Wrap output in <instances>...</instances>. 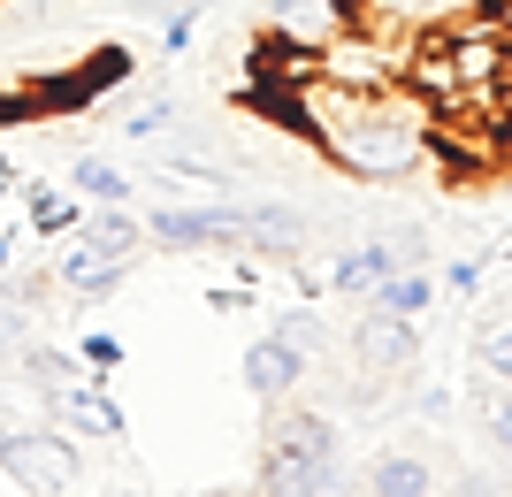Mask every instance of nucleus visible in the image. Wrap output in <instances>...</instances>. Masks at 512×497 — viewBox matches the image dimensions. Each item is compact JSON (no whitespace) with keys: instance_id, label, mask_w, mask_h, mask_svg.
<instances>
[{"instance_id":"f257e3e1","label":"nucleus","mask_w":512,"mask_h":497,"mask_svg":"<svg viewBox=\"0 0 512 497\" xmlns=\"http://www.w3.org/2000/svg\"><path fill=\"white\" fill-rule=\"evenodd\" d=\"M291 115L299 130L314 138L344 176L360 184H398L428 161L436 146V108H428L413 85H390V92H344V85H291Z\"/></svg>"},{"instance_id":"f03ea898","label":"nucleus","mask_w":512,"mask_h":497,"mask_svg":"<svg viewBox=\"0 0 512 497\" xmlns=\"http://www.w3.org/2000/svg\"><path fill=\"white\" fill-rule=\"evenodd\" d=\"M260 490L276 497H329L337 490V421L329 413H291L283 398L268 413V436H260Z\"/></svg>"},{"instance_id":"7ed1b4c3","label":"nucleus","mask_w":512,"mask_h":497,"mask_svg":"<svg viewBox=\"0 0 512 497\" xmlns=\"http://www.w3.org/2000/svg\"><path fill=\"white\" fill-rule=\"evenodd\" d=\"M0 475L16 482V490H31V497H69L85 482V459H77V444L46 421V429H8L0 436Z\"/></svg>"},{"instance_id":"20e7f679","label":"nucleus","mask_w":512,"mask_h":497,"mask_svg":"<svg viewBox=\"0 0 512 497\" xmlns=\"http://www.w3.org/2000/svg\"><path fill=\"white\" fill-rule=\"evenodd\" d=\"M314 375V360H306L283 329H260L253 345H245V360H237V383L253 390L260 406H283V398H299V383Z\"/></svg>"},{"instance_id":"39448f33","label":"nucleus","mask_w":512,"mask_h":497,"mask_svg":"<svg viewBox=\"0 0 512 497\" xmlns=\"http://www.w3.org/2000/svg\"><path fill=\"white\" fill-rule=\"evenodd\" d=\"M237 207L245 199H207V207H153L146 215V238L153 245H176V253H207V245H237Z\"/></svg>"},{"instance_id":"423d86ee","label":"nucleus","mask_w":512,"mask_h":497,"mask_svg":"<svg viewBox=\"0 0 512 497\" xmlns=\"http://www.w3.org/2000/svg\"><path fill=\"white\" fill-rule=\"evenodd\" d=\"M46 413H54L62 429H77V436H100V444H115V436L130 429V421H123V398L107 390V375H77V383L46 390Z\"/></svg>"},{"instance_id":"0eeeda50","label":"nucleus","mask_w":512,"mask_h":497,"mask_svg":"<svg viewBox=\"0 0 512 497\" xmlns=\"http://www.w3.org/2000/svg\"><path fill=\"white\" fill-rule=\"evenodd\" d=\"M352 360H360L367 375H406L413 360H421V322H398L383 306H367L360 329H352Z\"/></svg>"},{"instance_id":"6e6552de","label":"nucleus","mask_w":512,"mask_h":497,"mask_svg":"<svg viewBox=\"0 0 512 497\" xmlns=\"http://www.w3.org/2000/svg\"><path fill=\"white\" fill-rule=\"evenodd\" d=\"M46 268H54V283H62V291H77V299H107V291L130 276V260H115L107 245H92L85 230L54 238V260H46Z\"/></svg>"},{"instance_id":"1a4fd4ad","label":"nucleus","mask_w":512,"mask_h":497,"mask_svg":"<svg viewBox=\"0 0 512 497\" xmlns=\"http://www.w3.org/2000/svg\"><path fill=\"white\" fill-rule=\"evenodd\" d=\"M352 23V0H268V39L299 46V54H321Z\"/></svg>"},{"instance_id":"9d476101","label":"nucleus","mask_w":512,"mask_h":497,"mask_svg":"<svg viewBox=\"0 0 512 497\" xmlns=\"http://www.w3.org/2000/svg\"><path fill=\"white\" fill-rule=\"evenodd\" d=\"M306 238H314V222H306L299 207H283V199L237 207V245H253V253H268V260H306Z\"/></svg>"},{"instance_id":"9b49d317","label":"nucleus","mask_w":512,"mask_h":497,"mask_svg":"<svg viewBox=\"0 0 512 497\" xmlns=\"http://www.w3.org/2000/svg\"><path fill=\"white\" fill-rule=\"evenodd\" d=\"M398 268H406V260H398V238H367V245H352V253H337V268H329V283H337V291H375V283H390L398 276Z\"/></svg>"},{"instance_id":"f8f14e48","label":"nucleus","mask_w":512,"mask_h":497,"mask_svg":"<svg viewBox=\"0 0 512 497\" xmlns=\"http://www.w3.org/2000/svg\"><path fill=\"white\" fill-rule=\"evenodd\" d=\"M360 490L367 497H428V490H436V475H428V459H413V452H383L360 475Z\"/></svg>"},{"instance_id":"ddd939ff","label":"nucleus","mask_w":512,"mask_h":497,"mask_svg":"<svg viewBox=\"0 0 512 497\" xmlns=\"http://www.w3.org/2000/svg\"><path fill=\"white\" fill-rule=\"evenodd\" d=\"M367 306H383V314H398V322H421L428 306H436V276H428V268H398L390 283L367 291Z\"/></svg>"},{"instance_id":"4468645a","label":"nucleus","mask_w":512,"mask_h":497,"mask_svg":"<svg viewBox=\"0 0 512 497\" xmlns=\"http://www.w3.org/2000/svg\"><path fill=\"white\" fill-rule=\"evenodd\" d=\"M23 215H31V230H39V238H69V230L85 222V199H77V184H69V192H54V184H31Z\"/></svg>"},{"instance_id":"2eb2a0df","label":"nucleus","mask_w":512,"mask_h":497,"mask_svg":"<svg viewBox=\"0 0 512 497\" xmlns=\"http://www.w3.org/2000/svg\"><path fill=\"white\" fill-rule=\"evenodd\" d=\"M77 230H85L92 245H107L115 260H138V253H146V222L130 215V207H100V215H85Z\"/></svg>"},{"instance_id":"dca6fc26","label":"nucleus","mask_w":512,"mask_h":497,"mask_svg":"<svg viewBox=\"0 0 512 497\" xmlns=\"http://www.w3.org/2000/svg\"><path fill=\"white\" fill-rule=\"evenodd\" d=\"M69 184H77V199H92V207H123V199H130V176L115 169L107 153H77Z\"/></svg>"},{"instance_id":"f3484780","label":"nucleus","mask_w":512,"mask_h":497,"mask_svg":"<svg viewBox=\"0 0 512 497\" xmlns=\"http://www.w3.org/2000/svg\"><path fill=\"white\" fill-rule=\"evenodd\" d=\"M474 368H482V383H505L512 390V322H497V329L474 337Z\"/></svg>"},{"instance_id":"a211bd4d","label":"nucleus","mask_w":512,"mask_h":497,"mask_svg":"<svg viewBox=\"0 0 512 497\" xmlns=\"http://www.w3.org/2000/svg\"><path fill=\"white\" fill-rule=\"evenodd\" d=\"M23 345H31V306H23L16 291L0 283V360H16Z\"/></svg>"},{"instance_id":"6ab92c4d","label":"nucleus","mask_w":512,"mask_h":497,"mask_svg":"<svg viewBox=\"0 0 512 497\" xmlns=\"http://www.w3.org/2000/svg\"><path fill=\"white\" fill-rule=\"evenodd\" d=\"M77 360H85L92 375H115V368H123V337H107V329H85V345H77Z\"/></svg>"},{"instance_id":"aec40b11","label":"nucleus","mask_w":512,"mask_h":497,"mask_svg":"<svg viewBox=\"0 0 512 497\" xmlns=\"http://www.w3.org/2000/svg\"><path fill=\"white\" fill-rule=\"evenodd\" d=\"M192 39H199V8H176V16H161V54H169V62H176Z\"/></svg>"},{"instance_id":"412c9836","label":"nucleus","mask_w":512,"mask_h":497,"mask_svg":"<svg viewBox=\"0 0 512 497\" xmlns=\"http://www.w3.org/2000/svg\"><path fill=\"white\" fill-rule=\"evenodd\" d=\"M283 337H291V345H299L306 352V360H321V322H314V314H306V306H291V314H283Z\"/></svg>"},{"instance_id":"4be33fe9","label":"nucleus","mask_w":512,"mask_h":497,"mask_svg":"<svg viewBox=\"0 0 512 497\" xmlns=\"http://www.w3.org/2000/svg\"><path fill=\"white\" fill-rule=\"evenodd\" d=\"M169 123H176V108H169V100H146V108H138V115L123 123V138H161Z\"/></svg>"},{"instance_id":"5701e85b","label":"nucleus","mask_w":512,"mask_h":497,"mask_svg":"<svg viewBox=\"0 0 512 497\" xmlns=\"http://www.w3.org/2000/svg\"><path fill=\"white\" fill-rule=\"evenodd\" d=\"M482 436H490L497 452H505V459H512V398H497V406H490V413H482Z\"/></svg>"},{"instance_id":"b1692460","label":"nucleus","mask_w":512,"mask_h":497,"mask_svg":"<svg viewBox=\"0 0 512 497\" xmlns=\"http://www.w3.org/2000/svg\"><path fill=\"white\" fill-rule=\"evenodd\" d=\"M444 283L459 291V299H474V291H482V260H451V268H444Z\"/></svg>"},{"instance_id":"393cba45","label":"nucleus","mask_w":512,"mask_h":497,"mask_svg":"<svg viewBox=\"0 0 512 497\" xmlns=\"http://www.w3.org/2000/svg\"><path fill=\"white\" fill-rule=\"evenodd\" d=\"M451 497H497V490H490L482 475H459V482H451Z\"/></svg>"},{"instance_id":"a878e982","label":"nucleus","mask_w":512,"mask_h":497,"mask_svg":"<svg viewBox=\"0 0 512 497\" xmlns=\"http://www.w3.org/2000/svg\"><path fill=\"white\" fill-rule=\"evenodd\" d=\"M8 268H16V238H8V230H0V276H8Z\"/></svg>"},{"instance_id":"bb28decb","label":"nucleus","mask_w":512,"mask_h":497,"mask_svg":"<svg viewBox=\"0 0 512 497\" xmlns=\"http://www.w3.org/2000/svg\"><path fill=\"white\" fill-rule=\"evenodd\" d=\"M505 100H512V39H505Z\"/></svg>"},{"instance_id":"cd10ccee","label":"nucleus","mask_w":512,"mask_h":497,"mask_svg":"<svg viewBox=\"0 0 512 497\" xmlns=\"http://www.w3.org/2000/svg\"><path fill=\"white\" fill-rule=\"evenodd\" d=\"M214 497H260V490H214Z\"/></svg>"},{"instance_id":"c85d7f7f","label":"nucleus","mask_w":512,"mask_h":497,"mask_svg":"<svg viewBox=\"0 0 512 497\" xmlns=\"http://www.w3.org/2000/svg\"><path fill=\"white\" fill-rule=\"evenodd\" d=\"M360 497H367V490H360Z\"/></svg>"}]
</instances>
